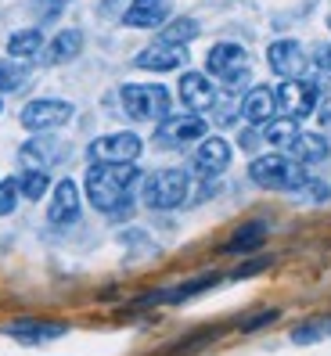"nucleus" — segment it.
<instances>
[{"label":"nucleus","mask_w":331,"mask_h":356,"mask_svg":"<svg viewBox=\"0 0 331 356\" xmlns=\"http://www.w3.org/2000/svg\"><path fill=\"white\" fill-rule=\"evenodd\" d=\"M137 180H140V170L134 162H94L87 173V198L101 213L127 216Z\"/></svg>","instance_id":"obj_1"},{"label":"nucleus","mask_w":331,"mask_h":356,"mask_svg":"<svg viewBox=\"0 0 331 356\" xmlns=\"http://www.w3.org/2000/svg\"><path fill=\"white\" fill-rule=\"evenodd\" d=\"M248 177L266 191H299L306 184V165L292 155H259L248 165Z\"/></svg>","instance_id":"obj_2"},{"label":"nucleus","mask_w":331,"mask_h":356,"mask_svg":"<svg viewBox=\"0 0 331 356\" xmlns=\"http://www.w3.org/2000/svg\"><path fill=\"white\" fill-rule=\"evenodd\" d=\"M122 112L137 122H155L170 115V90L159 87V83H127L119 90Z\"/></svg>","instance_id":"obj_3"},{"label":"nucleus","mask_w":331,"mask_h":356,"mask_svg":"<svg viewBox=\"0 0 331 356\" xmlns=\"http://www.w3.org/2000/svg\"><path fill=\"white\" fill-rule=\"evenodd\" d=\"M188 187H191V180H188L184 170H159V173H152L148 180H144L140 198H144L148 209H177V205H184V198H188Z\"/></svg>","instance_id":"obj_4"},{"label":"nucleus","mask_w":331,"mask_h":356,"mask_svg":"<svg viewBox=\"0 0 331 356\" xmlns=\"http://www.w3.org/2000/svg\"><path fill=\"white\" fill-rule=\"evenodd\" d=\"M205 69H209L227 90H238L248 83V54L241 44H216L205 58Z\"/></svg>","instance_id":"obj_5"},{"label":"nucleus","mask_w":331,"mask_h":356,"mask_svg":"<svg viewBox=\"0 0 331 356\" xmlns=\"http://www.w3.org/2000/svg\"><path fill=\"white\" fill-rule=\"evenodd\" d=\"M22 127L33 130V134H44V130H58L72 119V104L69 101H58V97H40V101H29L22 108Z\"/></svg>","instance_id":"obj_6"},{"label":"nucleus","mask_w":331,"mask_h":356,"mask_svg":"<svg viewBox=\"0 0 331 356\" xmlns=\"http://www.w3.org/2000/svg\"><path fill=\"white\" fill-rule=\"evenodd\" d=\"M274 94H277V108H281L288 119H306L309 112L317 108V94H321V87L299 76V79H284Z\"/></svg>","instance_id":"obj_7"},{"label":"nucleus","mask_w":331,"mask_h":356,"mask_svg":"<svg viewBox=\"0 0 331 356\" xmlns=\"http://www.w3.org/2000/svg\"><path fill=\"white\" fill-rule=\"evenodd\" d=\"M205 137V119L198 112L191 115H166L159 119V130H155V140L162 148H184V144H195Z\"/></svg>","instance_id":"obj_8"},{"label":"nucleus","mask_w":331,"mask_h":356,"mask_svg":"<svg viewBox=\"0 0 331 356\" xmlns=\"http://www.w3.org/2000/svg\"><path fill=\"white\" fill-rule=\"evenodd\" d=\"M140 148H144V144H140L137 134L119 130V134L97 137L90 148H87V155H90V162H134L140 155Z\"/></svg>","instance_id":"obj_9"},{"label":"nucleus","mask_w":331,"mask_h":356,"mask_svg":"<svg viewBox=\"0 0 331 356\" xmlns=\"http://www.w3.org/2000/svg\"><path fill=\"white\" fill-rule=\"evenodd\" d=\"M266 61L281 79H299L306 72V51L299 40H274L271 51H266Z\"/></svg>","instance_id":"obj_10"},{"label":"nucleus","mask_w":331,"mask_h":356,"mask_svg":"<svg viewBox=\"0 0 331 356\" xmlns=\"http://www.w3.org/2000/svg\"><path fill=\"white\" fill-rule=\"evenodd\" d=\"M184 61H188V51L177 47V44H152V47H144L137 58H134V65L137 69H148V72H173V69H184Z\"/></svg>","instance_id":"obj_11"},{"label":"nucleus","mask_w":331,"mask_h":356,"mask_svg":"<svg viewBox=\"0 0 331 356\" xmlns=\"http://www.w3.org/2000/svg\"><path fill=\"white\" fill-rule=\"evenodd\" d=\"M227 165H231V144H227L223 137H205L198 144V152H195V170L198 177H220Z\"/></svg>","instance_id":"obj_12"},{"label":"nucleus","mask_w":331,"mask_h":356,"mask_svg":"<svg viewBox=\"0 0 331 356\" xmlns=\"http://www.w3.org/2000/svg\"><path fill=\"white\" fill-rule=\"evenodd\" d=\"M180 101L188 104L191 112H209L213 104H216V87H213V79H205L202 72H184L180 76Z\"/></svg>","instance_id":"obj_13"},{"label":"nucleus","mask_w":331,"mask_h":356,"mask_svg":"<svg viewBox=\"0 0 331 356\" xmlns=\"http://www.w3.org/2000/svg\"><path fill=\"white\" fill-rule=\"evenodd\" d=\"M170 18V0H134L122 15V26L130 29H155Z\"/></svg>","instance_id":"obj_14"},{"label":"nucleus","mask_w":331,"mask_h":356,"mask_svg":"<svg viewBox=\"0 0 331 356\" xmlns=\"http://www.w3.org/2000/svg\"><path fill=\"white\" fill-rule=\"evenodd\" d=\"M79 216V191H76V184L72 180H61L54 187V195H51V209H47V220L54 227H69L76 223Z\"/></svg>","instance_id":"obj_15"},{"label":"nucleus","mask_w":331,"mask_h":356,"mask_svg":"<svg viewBox=\"0 0 331 356\" xmlns=\"http://www.w3.org/2000/svg\"><path fill=\"white\" fill-rule=\"evenodd\" d=\"M241 115L252 122V127H266L277 115V94L271 87H252L241 101Z\"/></svg>","instance_id":"obj_16"},{"label":"nucleus","mask_w":331,"mask_h":356,"mask_svg":"<svg viewBox=\"0 0 331 356\" xmlns=\"http://www.w3.org/2000/svg\"><path fill=\"white\" fill-rule=\"evenodd\" d=\"M69 327L65 324H54V321H15L4 327L8 339H18V342H51V339H61Z\"/></svg>","instance_id":"obj_17"},{"label":"nucleus","mask_w":331,"mask_h":356,"mask_svg":"<svg viewBox=\"0 0 331 356\" xmlns=\"http://www.w3.org/2000/svg\"><path fill=\"white\" fill-rule=\"evenodd\" d=\"M79 51H83V33L79 29H65V33H58L47 44L44 61H47V65H65V61L79 58Z\"/></svg>","instance_id":"obj_18"},{"label":"nucleus","mask_w":331,"mask_h":356,"mask_svg":"<svg viewBox=\"0 0 331 356\" xmlns=\"http://www.w3.org/2000/svg\"><path fill=\"white\" fill-rule=\"evenodd\" d=\"M263 238H266V223H263V220H252V223H245L241 230H234V238L223 245V252H227V256L256 252V248L263 245Z\"/></svg>","instance_id":"obj_19"},{"label":"nucleus","mask_w":331,"mask_h":356,"mask_svg":"<svg viewBox=\"0 0 331 356\" xmlns=\"http://www.w3.org/2000/svg\"><path fill=\"white\" fill-rule=\"evenodd\" d=\"M328 152H331V148H328V137H321V134H302V130H299V137L288 144V155L299 159L302 165H306V162H324Z\"/></svg>","instance_id":"obj_20"},{"label":"nucleus","mask_w":331,"mask_h":356,"mask_svg":"<svg viewBox=\"0 0 331 356\" xmlns=\"http://www.w3.org/2000/svg\"><path fill=\"white\" fill-rule=\"evenodd\" d=\"M40 51H44V36H40V29H18V33L8 36V54L18 58V61H29Z\"/></svg>","instance_id":"obj_21"},{"label":"nucleus","mask_w":331,"mask_h":356,"mask_svg":"<svg viewBox=\"0 0 331 356\" xmlns=\"http://www.w3.org/2000/svg\"><path fill=\"white\" fill-rule=\"evenodd\" d=\"M299 137V119H271V122H266V127H263V140L266 144H271V148H284L288 152V144H292Z\"/></svg>","instance_id":"obj_22"},{"label":"nucleus","mask_w":331,"mask_h":356,"mask_svg":"<svg viewBox=\"0 0 331 356\" xmlns=\"http://www.w3.org/2000/svg\"><path fill=\"white\" fill-rule=\"evenodd\" d=\"M198 33H202V26L195 22V18H173V22H166V26H162L159 40H162V44H177V47H184V44H191Z\"/></svg>","instance_id":"obj_23"},{"label":"nucleus","mask_w":331,"mask_h":356,"mask_svg":"<svg viewBox=\"0 0 331 356\" xmlns=\"http://www.w3.org/2000/svg\"><path fill=\"white\" fill-rule=\"evenodd\" d=\"M26 79H29V69H26L18 58H4V61H0V94L22 90Z\"/></svg>","instance_id":"obj_24"},{"label":"nucleus","mask_w":331,"mask_h":356,"mask_svg":"<svg viewBox=\"0 0 331 356\" xmlns=\"http://www.w3.org/2000/svg\"><path fill=\"white\" fill-rule=\"evenodd\" d=\"M18 159H22V165H26V170H47V165L54 162V148L36 137V140H29L26 148L18 152Z\"/></svg>","instance_id":"obj_25"},{"label":"nucleus","mask_w":331,"mask_h":356,"mask_svg":"<svg viewBox=\"0 0 331 356\" xmlns=\"http://www.w3.org/2000/svg\"><path fill=\"white\" fill-rule=\"evenodd\" d=\"M47 187H51V177L47 170H26L22 177H18V195L36 202L40 195H47Z\"/></svg>","instance_id":"obj_26"},{"label":"nucleus","mask_w":331,"mask_h":356,"mask_svg":"<svg viewBox=\"0 0 331 356\" xmlns=\"http://www.w3.org/2000/svg\"><path fill=\"white\" fill-rule=\"evenodd\" d=\"M331 334V317H317V321H306L292 331V342L296 346H309V342H321Z\"/></svg>","instance_id":"obj_27"},{"label":"nucleus","mask_w":331,"mask_h":356,"mask_svg":"<svg viewBox=\"0 0 331 356\" xmlns=\"http://www.w3.org/2000/svg\"><path fill=\"white\" fill-rule=\"evenodd\" d=\"M213 284H216V277H213V274H209V277H195L191 284H180V288H173V291H166V296H155V302H184V299L198 296V291L213 288Z\"/></svg>","instance_id":"obj_28"},{"label":"nucleus","mask_w":331,"mask_h":356,"mask_svg":"<svg viewBox=\"0 0 331 356\" xmlns=\"http://www.w3.org/2000/svg\"><path fill=\"white\" fill-rule=\"evenodd\" d=\"M18 180H0V216H11L18 205Z\"/></svg>","instance_id":"obj_29"},{"label":"nucleus","mask_w":331,"mask_h":356,"mask_svg":"<svg viewBox=\"0 0 331 356\" xmlns=\"http://www.w3.org/2000/svg\"><path fill=\"white\" fill-rule=\"evenodd\" d=\"M296 195H302L306 202H328V198H331V187L321 184V180H309V177H306V184L299 187Z\"/></svg>","instance_id":"obj_30"},{"label":"nucleus","mask_w":331,"mask_h":356,"mask_svg":"<svg viewBox=\"0 0 331 356\" xmlns=\"http://www.w3.org/2000/svg\"><path fill=\"white\" fill-rule=\"evenodd\" d=\"M263 266H266V259H256V263H245L241 270H234V281H241V277H252V274H259Z\"/></svg>","instance_id":"obj_31"},{"label":"nucleus","mask_w":331,"mask_h":356,"mask_svg":"<svg viewBox=\"0 0 331 356\" xmlns=\"http://www.w3.org/2000/svg\"><path fill=\"white\" fill-rule=\"evenodd\" d=\"M274 317H277V309H266L263 317H252V321H248V324H245V331H256V327H263V324H271Z\"/></svg>","instance_id":"obj_32"},{"label":"nucleus","mask_w":331,"mask_h":356,"mask_svg":"<svg viewBox=\"0 0 331 356\" xmlns=\"http://www.w3.org/2000/svg\"><path fill=\"white\" fill-rule=\"evenodd\" d=\"M317 69H324V72H331V44L317 51Z\"/></svg>","instance_id":"obj_33"},{"label":"nucleus","mask_w":331,"mask_h":356,"mask_svg":"<svg viewBox=\"0 0 331 356\" xmlns=\"http://www.w3.org/2000/svg\"><path fill=\"white\" fill-rule=\"evenodd\" d=\"M256 137H259L256 130H245L241 134V148H256Z\"/></svg>","instance_id":"obj_34"},{"label":"nucleus","mask_w":331,"mask_h":356,"mask_svg":"<svg viewBox=\"0 0 331 356\" xmlns=\"http://www.w3.org/2000/svg\"><path fill=\"white\" fill-rule=\"evenodd\" d=\"M321 122H324V127L331 130V104H328V112H321Z\"/></svg>","instance_id":"obj_35"},{"label":"nucleus","mask_w":331,"mask_h":356,"mask_svg":"<svg viewBox=\"0 0 331 356\" xmlns=\"http://www.w3.org/2000/svg\"><path fill=\"white\" fill-rule=\"evenodd\" d=\"M58 4H65V0H58Z\"/></svg>","instance_id":"obj_36"},{"label":"nucleus","mask_w":331,"mask_h":356,"mask_svg":"<svg viewBox=\"0 0 331 356\" xmlns=\"http://www.w3.org/2000/svg\"><path fill=\"white\" fill-rule=\"evenodd\" d=\"M0 112H4V104H0Z\"/></svg>","instance_id":"obj_37"}]
</instances>
